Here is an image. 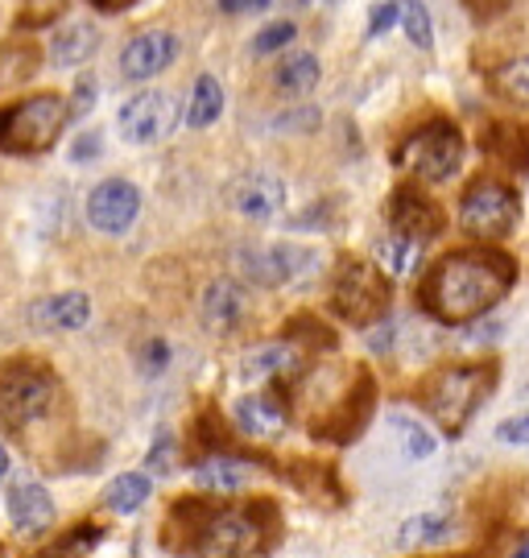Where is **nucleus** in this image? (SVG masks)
Listing matches in <instances>:
<instances>
[{"instance_id": "1", "label": "nucleus", "mask_w": 529, "mask_h": 558, "mask_svg": "<svg viewBox=\"0 0 529 558\" xmlns=\"http://www.w3.org/2000/svg\"><path fill=\"white\" fill-rule=\"evenodd\" d=\"M517 286V260L496 244H471L443 253L418 286V306L443 327H468L496 311Z\"/></svg>"}, {"instance_id": "2", "label": "nucleus", "mask_w": 529, "mask_h": 558, "mask_svg": "<svg viewBox=\"0 0 529 558\" xmlns=\"http://www.w3.org/2000/svg\"><path fill=\"white\" fill-rule=\"evenodd\" d=\"M265 505H232L219 509L207 500H182L170 513V542L178 534L187 538L175 550H191L195 558H253L269 546V525H265Z\"/></svg>"}, {"instance_id": "3", "label": "nucleus", "mask_w": 529, "mask_h": 558, "mask_svg": "<svg viewBox=\"0 0 529 558\" xmlns=\"http://www.w3.org/2000/svg\"><path fill=\"white\" fill-rule=\"evenodd\" d=\"M501 385V364L476 360V364H447L431 373L422 389V405L431 410L434 426L443 435L459 439L468 430V422L480 414V405L492 398V389Z\"/></svg>"}, {"instance_id": "4", "label": "nucleus", "mask_w": 529, "mask_h": 558, "mask_svg": "<svg viewBox=\"0 0 529 558\" xmlns=\"http://www.w3.org/2000/svg\"><path fill=\"white\" fill-rule=\"evenodd\" d=\"M62 405L59 373L38 356H17L0 364V426L25 435Z\"/></svg>"}, {"instance_id": "5", "label": "nucleus", "mask_w": 529, "mask_h": 558, "mask_svg": "<svg viewBox=\"0 0 529 558\" xmlns=\"http://www.w3.org/2000/svg\"><path fill=\"white\" fill-rule=\"evenodd\" d=\"M468 141L464 129L447 117H431L426 124L410 129L393 149V166L418 182H447L464 170Z\"/></svg>"}, {"instance_id": "6", "label": "nucleus", "mask_w": 529, "mask_h": 558, "mask_svg": "<svg viewBox=\"0 0 529 558\" xmlns=\"http://www.w3.org/2000/svg\"><path fill=\"white\" fill-rule=\"evenodd\" d=\"M67 120H71V104L59 92H38L17 104H4L0 108V154H13V158L46 154L62 137Z\"/></svg>"}, {"instance_id": "7", "label": "nucleus", "mask_w": 529, "mask_h": 558, "mask_svg": "<svg viewBox=\"0 0 529 558\" xmlns=\"http://www.w3.org/2000/svg\"><path fill=\"white\" fill-rule=\"evenodd\" d=\"M393 278L364 257H344L332 278V311L352 327H376L389 319Z\"/></svg>"}, {"instance_id": "8", "label": "nucleus", "mask_w": 529, "mask_h": 558, "mask_svg": "<svg viewBox=\"0 0 529 558\" xmlns=\"http://www.w3.org/2000/svg\"><path fill=\"white\" fill-rule=\"evenodd\" d=\"M521 220V199L509 182L492 179V174H480V179L468 182L464 199H459V223L471 240H505Z\"/></svg>"}, {"instance_id": "9", "label": "nucleus", "mask_w": 529, "mask_h": 558, "mask_svg": "<svg viewBox=\"0 0 529 558\" xmlns=\"http://www.w3.org/2000/svg\"><path fill=\"white\" fill-rule=\"evenodd\" d=\"M373 405H376V380L369 368H352L348 373V385L335 393L323 410L311 414V435L314 439H327V442H352L369 418H373Z\"/></svg>"}, {"instance_id": "10", "label": "nucleus", "mask_w": 529, "mask_h": 558, "mask_svg": "<svg viewBox=\"0 0 529 558\" xmlns=\"http://www.w3.org/2000/svg\"><path fill=\"white\" fill-rule=\"evenodd\" d=\"M240 274L265 290H281V286H294L318 274L323 257L306 248V244H244L236 253Z\"/></svg>"}, {"instance_id": "11", "label": "nucleus", "mask_w": 529, "mask_h": 558, "mask_svg": "<svg viewBox=\"0 0 529 558\" xmlns=\"http://www.w3.org/2000/svg\"><path fill=\"white\" fill-rule=\"evenodd\" d=\"M178 100L166 92H137L133 100L120 104L117 129L129 145H154L178 129Z\"/></svg>"}, {"instance_id": "12", "label": "nucleus", "mask_w": 529, "mask_h": 558, "mask_svg": "<svg viewBox=\"0 0 529 558\" xmlns=\"http://www.w3.org/2000/svg\"><path fill=\"white\" fill-rule=\"evenodd\" d=\"M389 228L397 236L413 240V244H431V240L443 236V228H447V216H443V207L426 195V191H418V186H397L389 195Z\"/></svg>"}, {"instance_id": "13", "label": "nucleus", "mask_w": 529, "mask_h": 558, "mask_svg": "<svg viewBox=\"0 0 529 558\" xmlns=\"http://www.w3.org/2000/svg\"><path fill=\"white\" fill-rule=\"evenodd\" d=\"M141 216V191L133 182L124 179H104L87 195V223L104 232V236H120V232H129Z\"/></svg>"}, {"instance_id": "14", "label": "nucleus", "mask_w": 529, "mask_h": 558, "mask_svg": "<svg viewBox=\"0 0 529 558\" xmlns=\"http://www.w3.org/2000/svg\"><path fill=\"white\" fill-rule=\"evenodd\" d=\"M228 203H232L236 216L253 223H269L281 216L286 207V182L269 174V170H249L228 186Z\"/></svg>"}, {"instance_id": "15", "label": "nucleus", "mask_w": 529, "mask_h": 558, "mask_svg": "<svg viewBox=\"0 0 529 558\" xmlns=\"http://www.w3.org/2000/svg\"><path fill=\"white\" fill-rule=\"evenodd\" d=\"M4 509H9V521L21 538H46L59 521V509L38 480H13L4 493Z\"/></svg>"}, {"instance_id": "16", "label": "nucleus", "mask_w": 529, "mask_h": 558, "mask_svg": "<svg viewBox=\"0 0 529 558\" xmlns=\"http://www.w3.org/2000/svg\"><path fill=\"white\" fill-rule=\"evenodd\" d=\"M178 59V38L170 29H145L124 41L120 50V75L124 80H154Z\"/></svg>"}, {"instance_id": "17", "label": "nucleus", "mask_w": 529, "mask_h": 558, "mask_svg": "<svg viewBox=\"0 0 529 558\" xmlns=\"http://www.w3.org/2000/svg\"><path fill=\"white\" fill-rule=\"evenodd\" d=\"M199 315H203V327L212 336H232L244 327L249 319V294L236 278H219L203 290V302H199Z\"/></svg>"}, {"instance_id": "18", "label": "nucleus", "mask_w": 529, "mask_h": 558, "mask_svg": "<svg viewBox=\"0 0 529 558\" xmlns=\"http://www.w3.org/2000/svg\"><path fill=\"white\" fill-rule=\"evenodd\" d=\"M232 418H236V426H240L244 435H253V439H277V435L286 430V422H290V410H286L281 393L265 389V393H244V398L236 401Z\"/></svg>"}, {"instance_id": "19", "label": "nucleus", "mask_w": 529, "mask_h": 558, "mask_svg": "<svg viewBox=\"0 0 529 558\" xmlns=\"http://www.w3.org/2000/svg\"><path fill=\"white\" fill-rule=\"evenodd\" d=\"M92 319V299L83 290H67V294H50L29 306V323L41 331H79Z\"/></svg>"}, {"instance_id": "20", "label": "nucleus", "mask_w": 529, "mask_h": 558, "mask_svg": "<svg viewBox=\"0 0 529 558\" xmlns=\"http://www.w3.org/2000/svg\"><path fill=\"white\" fill-rule=\"evenodd\" d=\"M302 368V348H294L290 339H274V343H261L244 356V377L253 380H281V377H294Z\"/></svg>"}, {"instance_id": "21", "label": "nucleus", "mask_w": 529, "mask_h": 558, "mask_svg": "<svg viewBox=\"0 0 529 558\" xmlns=\"http://www.w3.org/2000/svg\"><path fill=\"white\" fill-rule=\"evenodd\" d=\"M484 154L509 170H529V124L496 120L484 129Z\"/></svg>"}, {"instance_id": "22", "label": "nucleus", "mask_w": 529, "mask_h": 558, "mask_svg": "<svg viewBox=\"0 0 529 558\" xmlns=\"http://www.w3.org/2000/svg\"><path fill=\"white\" fill-rule=\"evenodd\" d=\"M195 484L207 493H240L249 484V468L232 451H212L195 463Z\"/></svg>"}, {"instance_id": "23", "label": "nucleus", "mask_w": 529, "mask_h": 558, "mask_svg": "<svg viewBox=\"0 0 529 558\" xmlns=\"http://www.w3.org/2000/svg\"><path fill=\"white\" fill-rule=\"evenodd\" d=\"M318 80H323V71H318V59H314L311 50H294V54H286L274 66V87L281 96H290V100L311 96Z\"/></svg>"}, {"instance_id": "24", "label": "nucleus", "mask_w": 529, "mask_h": 558, "mask_svg": "<svg viewBox=\"0 0 529 558\" xmlns=\"http://www.w3.org/2000/svg\"><path fill=\"white\" fill-rule=\"evenodd\" d=\"M96 46H99L96 25L71 21V25L59 29L55 41H50V62H55V66H79V62H87L92 54H96Z\"/></svg>"}, {"instance_id": "25", "label": "nucleus", "mask_w": 529, "mask_h": 558, "mask_svg": "<svg viewBox=\"0 0 529 558\" xmlns=\"http://www.w3.org/2000/svg\"><path fill=\"white\" fill-rule=\"evenodd\" d=\"M455 538V518L452 513H418L397 530V546L413 550V546H438V542Z\"/></svg>"}, {"instance_id": "26", "label": "nucleus", "mask_w": 529, "mask_h": 558, "mask_svg": "<svg viewBox=\"0 0 529 558\" xmlns=\"http://www.w3.org/2000/svg\"><path fill=\"white\" fill-rule=\"evenodd\" d=\"M149 497H154V484H149L145 472H120V476H112L108 488H104V505H108L112 513H137Z\"/></svg>"}, {"instance_id": "27", "label": "nucleus", "mask_w": 529, "mask_h": 558, "mask_svg": "<svg viewBox=\"0 0 529 558\" xmlns=\"http://www.w3.org/2000/svg\"><path fill=\"white\" fill-rule=\"evenodd\" d=\"M224 112V87L216 75H199L191 87V104H187V124L191 129H212Z\"/></svg>"}, {"instance_id": "28", "label": "nucleus", "mask_w": 529, "mask_h": 558, "mask_svg": "<svg viewBox=\"0 0 529 558\" xmlns=\"http://www.w3.org/2000/svg\"><path fill=\"white\" fill-rule=\"evenodd\" d=\"M34 71H38V46L34 41H9V46H0V87L34 80Z\"/></svg>"}, {"instance_id": "29", "label": "nucleus", "mask_w": 529, "mask_h": 558, "mask_svg": "<svg viewBox=\"0 0 529 558\" xmlns=\"http://www.w3.org/2000/svg\"><path fill=\"white\" fill-rule=\"evenodd\" d=\"M376 257H381V269H385L389 278H406V274H413V265L422 260V244H413V240L389 232V236L376 244Z\"/></svg>"}, {"instance_id": "30", "label": "nucleus", "mask_w": 529, "mask_h": 558, "mask_svg": "<svg viewBox=\"0 0 529 558\" xmlns=\"http://www.w3.org/2000/svg\"><path fill=\"white\" fill-rule=\"evenodd\" d=\"M397 21H401L406 38H410L418 50H431L434 25H431V13H426V4H422V0H397Z\"/></svg>"}, {"instance_id": "31", "label": "nucleus", "mask_w": 529, "mask_h": 558, "mask_svg": "<svg viewBox=\"0 0 529 558\" xmlns=\"http://www.w3.org/2000/svg\"><path fill=\"white\" fill-rule=\"evenodd\" d=\"M492 87L513 104H529V54L521 59H509L496 75H492Z\"/></svg>"}, {"instance_id": "32", "label": "nucleus", "mask_w": 529, "mask_h": 558, "mask_svg": "<svg viewBox=\"0 0 529 558\" xmlns=\"http://www.w3.org/2000/svg\"><path fill=\"white\" fill-rule=\"evenodd\" d=\"M290 343L294 348H318V352H327V348H335V331L327 327V323L311 319V315H302V319L290 323Z\"/></svg>"}, {"instance_id": "33", "label": "nucleus", "mask_w": 529, "mask_h": 558, "mask_svg": "<svg viewBox=\"0 0 529 558\" xmlns=\"http://www.w3.org/2000/svg\"><path fill=\"white\" fill-rule=\"evenodd\" d=\"M393 422H397V430H401V447H406V459L434 456L438 439L431 435V426H422V422H413V418H393Z\"/></svg>"}, {"instance_id": "34", "label": "nucleus", "mask_w": 529, "mask_h": 558, "mask_svg": "<svg viewBox=\"0 0 529 558\" xmlns=\"http://www.w3.org/2000/svg\"><path fill=\"white\" fill-rule=\"evenodd\" d=\"M67 4H71V0H21L17 25L21 29H41V25L59 21L62 13H67Z\"/></svg>"}, {"instance_id": "35", "label": "nucleus", "mask_w": 529, "mask_h": 558, "mask_svg": "<svg viewBox=\"0 0 529 558\" xmlns=\"http://www.w3.org/2000/svg\"><path fill=\"white\" fill-rule=\"evenodd\" d=\"M496 442H505V447H529V385H526V405L509 414V418L496 422Z\"/></svg>"}, {"instance_id": "36", "label": "nucleus", "mask_w": 529, "mask_h": 558, "mask_svg": "<svg viewBox=\"0 0 529 558\" xmlns=\"http://www.w3.org/2000/svg\"><path fill=\"white\" fill-rule=\"evenodd\" d=\"M175 447H178L175 435L161 426V430L154 435V442H149V456H145V463H149L154 476H170V472H175Z\"/></svg>"}, {"instance_id": "37", "label": "nucleus", "mask_w": 529, "mask_h": 558, "mask_svg": "<svg viewBox=\"0 0 529 558\" xmlns=\"http://www.w3.org/2000/svg\"><path fill=\"white\" fill-rule=\"evenodd\" d=\"M294 21H274V25H265L261 34H256L253 50L256 54H274V50H281V46H290L294 41Z\"/></svg>"}, {"instance_id": "38", "label": "nucleus", "mask_w": 529, "mask_h": 558, "mask_svg": "<svg viewBox=\"0 0 529 558\" xmlns=\"http://www.w3.org/2000/svg\"><path fill=\"white\" fill-rule=\"evenodd\" d=\"M137 360L145 377H157V373H166V364H170V343H166V339H149V343H141Z\"/></svg>"}, {"instance_id": "39", "label": "nucleus", "mask_w": 529, "mask_h": 558, "mask_svg": "<svg viewBox=\"0 0 529 558\" xmlns=\"http://www.w3.org/2000/svg\"><path fill=\"white\" fill-rule=\"evenodd\" d=\"M274 129H281V133H314L318 129V112L314 108H290V112H281L274 120Z\"/></svg>"}, {"instance_id": "40", "label": "nucleus", "mask_w": 529, "mask_h": 558, "mask_svg": "<svg viewBox=\"0 0 529 558\" xmlns=\"http://www.w3.org/2000/svg\"><path fill=\"white\" fill-rule=\"evenodd\" d=\"M389 25H397V0H376L373 4V13H369V38H381Z\"/></svg>"}, {"instance_id": "41", "label": "nucleus", "mask_w": 529, "mask_h": 558, "mask_svg": "<svg viewBox=\"0 0 529 558\" xmlns=\"http://www.w3.org/2000/svg\"><path fill=\"white\" fill-rule=\"evenodd\" d=\"M92 104H96V80H92V75H83V80L75 83V96H71V117L92 112Z\"/></svg>"}, {"instance_id": "42", "label": "nucleus", "mask_w": 529, "mask_h": 558, "mask_svg": "<svg viewBox=\"0 0 529 558\" xmlns=\"http://www.w3.org/2000/svg\"><path fill=\"white\" fill-rule=\"evenodd\" d=\"M99 149H104V137H99L96 129L92 133H79L75 145H71V161H92L99 158Z\"/></svg>"}, {"instance_id": "43", "label": "nucleus", "mask_w": 529, "mask_h": 558, "mask_svg": "<svg viewBox=\"0 0 529 558\" xmlns=\"http://www.w3.org/2000/svg\"><path fill=\"white\" fill-rule=\"evenodd\" d=\"M464 9H468L476 21H492L509 9V0H464Z\"/></svg>"}, {"instance_id": "44", "label": "nucleus", "mask_w": 529, "mask_h": 558, "mask_svg": "<svg viewBox=\"0 0 529 558\" xmlns=\"http://www.w3.org/2000/svg\"><path fill=\"white\" fill-rule=\"evenodd\" d=\"M261 9H269V0H219V13H261Z\"/></svg>"}, {"instance_id": "45", "label": "nucleus", "mask_w": 529, "mask_h": 558, "mask_svg": "<svg viewBox=\"0 0 529 558\" xmlns=\"http://www.w3.org/2000/svg\"><path fill=\"white\" fill-rule=\"evenodd\" d=\"M393 336H397V331H393V323H389V319L376 323L373 336H369V343H373V352H389V348H393Z\"/></svg>"}, {"instance_id": "46", "label": "nucleus", "mask_w": 529, "mask_h": 558, "mask_svg": "<svg viewBox=\"0 0 529 558\" xmlns=\"http://www.w3.org/2000/svg\"><path fill=\"white\" fill-rule=\"evenodd\" d=\"M92 9H99V13H124V9H133L137 0H87Z\"/></svg>"}, {"instance_id": "47", "label": "nucleus", "mask_w": 529, "mask_h": 558, "mask_svg": "<svg viewBox=\"0 0 529 558\" xmlns=\"http://www.w3.org/2000/svg\"><path fill=\"white\" fill-rule=\"evenodd\" d=\"M294 4H302V9H332L339 0H294Z\"/></svg>"}, {"instance_id": "48", "label": "nucleus", "mask_w": 529, "mask_h": 558, "mask_svg": "<svg viewBox=\"0 0 529 558\" xmlns=\"http://www.w3.org/2000/svg\"><path fill=\"white\" fill-rule=\"evenodd\" d=\"M509 558H529V538H521V542H517V550H513Z\"/></svg>"}, {"instance_id": "49", "label": "nucleus", "mask_w": 529, "mask_h": 558, "mask_svg": "<svg viewBox=\"0 0 529 558\" xmlns=\"http://www.w3.org/2000/svg\"><path fill=\"white\" fill-rule=\"evenodd\" d=\"M0 476H9V451L0 447Z\"/></svg>"}]
</instances>
